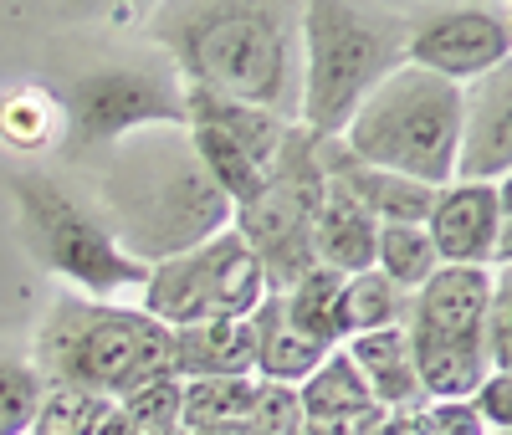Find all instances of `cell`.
Instances as JSON below:
<instances>
[{"instance_id": "6da1fadb", "label": "cell", "mask_w": 512, "mask_h": 435, "mask_svg": "<svg viewBox=\"0 0 512 435\" xmlns=\"http://www.w3.org/2000/svg\"><path fill=\"white\" fill-rule=\"evenodd\" d=\"M154 36L175 77L200 93L297 123L303 108V6L205 0L154 11Z\"/></svg>"}, {"instance_id": "7a4b0ae2", "label": "cell", "mask_w": 512, "mask_h": 435, "mask_svg": "<svg viewBox=\"0 0 512 435\" xmlns=\"http://www.w3.org/2000/svg\"><path fill=\"white\" fill-rule=\"evenodd\" d=\"M98 221L139 267H159L231 231V200L216 190L185 128H139L118 139L98 174Z\"/></svg>"}, {"instance_id": "3957f363", "label": "cell", "mask_w": 512, "mask_h": 435, "mask_svg": "<svg viewBox=\"0 0 512 435\" xmlns=\"http://www.w3.org/2000/svg\"><path fill=\"white\" fill-rule=\"evenodd\" d=\"M31 369L41 389H88L118 405L154 379H175V333L139 308L62 297L36 333Z\"/></svg>"}, {"instance_id": "277c9868", "label": "cell", "mask_w": 512, "mask_h": 435, "mask_svg": "<svg viewBox=\"0 0 512 435\" xmlns=\"http://www.w3.org/2000/svg\"><path fill=\"white\" fill-rule=\"evenodd\" d=\"M405 16L354 0H308L303 6V108L297 128L313 139H338L374 87L405 67Z\"/></svg>"}, {"instance_id": "5b68a950", "label": "cell", "mask_w": 512, "mask_h": 435, "mask_svg": "<svg viewBox=\"0 0 512 435\" xmlns=\"http://www.w3.org/2000/svg\"><path fill=\"white\" fill-rule=\"evenodd\" d=\"M456 128L461 87L420 67H395L359 103L338 144L369 169L400 174V180H415L425 190H446L456 169Z\"/></svg>"}, {"instance_id": "8992f818", "label": "cell", "mask_w": 512, "mask_h": 435, "mask_svg": "<svg viewBox=\"0 0 512 435\" xmlns=\"http://www.w3.org/2000/svg\"><path fill=\"white\" fill-rule=\"evenodd\" d=\"M487 297H492V272H472V267H441L420 292H410L400 328L410 343V364L425 405L472 400V389L492 374L487 338H482Z\"/></svg>"}, {"instance_id": "52a82bcc", "label": "cell", "mask_w": 512, "mask_h": 435, "mask_svg": "<svg viewBox=\"0 0 512 435\" xmlns=\"http://www.w3.org/2000/svg\"><path fill=\"white\" fill-rule=\"evenodd\" d=\"M16 205L31 251L47 261L57 277H67L82 297H113L123 287H144L149 267H139L134 256H123L108 226L98 221L93 205L72 200L57 180L47 174H21L16 180Z\"/></svg>"}, {"instance_id": "ba28073f", "label": "cell", "mask_w": 512, "mask_h": 435, "mask_svg": "<svg viewBox=\"0 0 512 435\" xmlns=\"http://www.w3.org/2000/svg\"><path fill=\"white\" fill-rule=\"evenodd\" d=\"M323 195V164H318V139L308 128H292V139L272 169L267 190L251 205L231 215V231L241 246L256 256L267 287L287 292L303 272H313V210Z\"/></svg>"}, {"instance_id": "9c48e42d", "label": "cell", "mask_w": 512, "mask_h": 435, "mask_svg": "<svg viewBox=\"0 0 512 435\" xmlns=\"http://www.w3.org/2000/svg\"><path fill=\"white\" fill-rule=\"evenodd\" d=\"M67 144L108 149L139 128H185V82L169 62H98L62 87Z\"/></svg>"}, {"instance_id": "30bf717a", "label": "cell", "mask_w": 512, "mask_h": 435, "mask_svg": "<svg viewBox=\"0 0 512 435\" xmlns=\"http://www.w3.org/2000/svg\"><path fill=\"white\" fill-rule=\"evenodd\" d=\"M441 267L507 272L512 261V195L507 185H446L425 215Z\"/></svg>"}, {"instance_id": "8fae6325", "label": "cell", "mask_w": 512, "mask_h": 435, "mask_svg": "<svg viewBox=\"0 0 512 435\" xmlns=\"http://www.w3.org/2000/svg\"><path fill=\"white\" fill-rule=\"evenodd\" d=\"M507 52H512V26H507V11H492V6L436 11L405 36V67H420L451 87H466L507 67Z\"/></svg>"}, {"instance_id": "7c38bea8", "label": "cell", "mask_w": 512, "mask_h": 435, "mask_svg": "<svg viewBox=\"0 0 512 435\" xmlns=\"http://www.w3.org/2000/svg\"><path fill=\"white\" fill-rule=\"evenodd\" d=\"M512 169V72L497 67L461 87L451 185H507Z\"/></svg>"}, {"instance_id": "4fadbf2b", "label": "cell", "mask_w": 512, "mask_h": 435, "mask_svg": "<svg viewBox=\"0 0 512 435\" xmlns=\"http://www.w3.org/2000/svg\"><path fill=\"white\" fill-rule=\"evenodd\" d=\"M318 164H323V174H328L338 190H349L374 215L379 226H425V215H431L436 190H425L415 180H400V174H384V169L359 164L338 139H318Z\"/></svg>"}, {"instance_id": "5bb4252c", "label": "cell", "mask_w": 512, "mask_h": 435, "mask_svg": "<svg viewBox=\"0 0 512 435\" xmlns=\"http://www.w3.org/2000/svg\"><path fill=\"white\" fill-rule=\"evenodd\" d=\"M374 236H379V221L323 174V195L313 210V261L338 277L374 272Z\"/></svg>"}, {"instance_id": "9a60e30c", "label": "cell", "mask_w": 512, "mask_h": 435, "mask_svg": "<svg viewBox=\"0 0 512 435\" xmlns=\"http://www.w3.org/2000/svg\"><path fill=\"white\" fill-rule=\"evenodd\" d=\"M349 354V364L359 369L364 389L374 410L384 415H410L425 405L420 395V379H415V364H410V343H405V328H379V333H359L349 343H338Z\"/></svg>"}, {"instance_id": "2e32d148", "label": "cell", "mask_w": 512, "mask_h": 435, "mask_svg": "<svg viewBox=\"0 0 512 435\" xmlns=\"http://www.w3.org/2000/svg\"><path fill=\"white\" fill-rule=\"evenodd\" d=\"M175 379H256L251 318H216L175 333Z\"/></svg>"}, {"instance_id": "e0dca14e", "label": "cell", "mask_w": 512, "mask_h": 435, "mask_svg": "<svg viewBox=\"0 0 512 435\" xmlns=\"http://www.w3.org/2000/svg\"><path fill=\"white\" fill-rule=\"evenodd\" d=\"M200 282H205V318H251L267 302V277L256 256L241 246L236 231H221L216 241L200 246Z\"/></svg>"}, {"instance_id": "ac0fdd59", "label": "cell", "mask_w": 512, "mask_h": 435, "mask_svg": "<svg viewBox=\"0 0 512 435\" xmlns=\"http://www.w3.org/2000/svg\"><path fill=\"white\" fill-rule=\"evenodd\" d=\"M251 333H256V379L262 384H287L297 389L333 348H318L308 333H297L287 318H282V302L277 292H267V302L251 313Z\"/></svg>"}, {"instance_id": "d6986e66", "label": "cell", "mask_w": 512, "mask_h": 435, "mask_svg": "<svg viewBox=\"0 0 512 435\" xmlns=\"http://www.w3.org/2000/svg\"><path fill=\"white\" fill-rule=\"evenodd\" d=\"M0 144L21 154H47L67 144V113H62L57 87L21 82L11 93H0Z\"/></svg>"}, {"instance_id": "ffe728a7", "label": "cell", "mask_w": 512, "mask_h": 435, "mask_svg": "<svg viewBox=\"0 0 512 435\" xmlns=\"http://www.w3.org/2000/svg\"><path fill=\"white\" fill-rule=\"evenodd\" d=\"M297 405H303V420L308 425H323V430H338V425H349V420H359V415L374 410L369 389H364V379L349 364L344 348H333V354L303 384H297Z\"/></svg>"}, {"instance_id": "44dd1931", "label": "cell", "mask_w": 512, "mask_h": 435, "mask_svg": "<svg viewBox=\"0 0 512 435\" xmlns=\"http://www.w3.org/2000/svg\"><path fill=\"white\" fill-rule=\"evenodd\" d=\"M405 308L410 297L379 272H359V277H344L338 287V333L359 338V333H379V328H400L405 323Z\"/></svg>"}, {"instance_id": "7402d4cb", "label": "cell", "mask_w": 512, "mask_h": 435, "mask_svg": "<svg viewBox=\"0 0 512 435\" xmlns=\"http://www.w3.org/2000/svg\"><path fill=\"white\" fill-rule=\"evenodd\" d=\"M338 287H344V277H338V272L313 267V272L297 277L287 292H277L282 318L297 333H308L318 348H338V343H344V333H338Z\"/></svg>"}, {"instance_id": "603a6c76", "label": "cell", "mask_w": 512, "mask_h": 435, "mask_svg": "<svg viewBox=\"0 0 512 435\" xmlns=\"http://www.w3.org/2000/svg\"><path fill=\"white\" fill-rule=\"evenodd\" d=\"M374 272L390 277L410 297V292H420L441 272V256H436L431 236H425V226H379V236H374Z\"/></svg>"}, {"instance_id": "cb8c5ba5", "label": "cell", "mask_w": 512, "mask_h": 435, "mask_svg": "<svg viewBox=\"0 0 512 435\" xmlns=\"http://www.w3.org/2000/svg\"><path fill=\"white\" fill-rule=\"evenodd\" d=\"M256 379H185L180 384V430L246 425Z\"/></svg>"}, {"instance_id": "d4e9b609", "label": "cell", "mask_w": 512, "mask_h": 435, "mask_svg": "<svg viewBox=\"0 0 512 435\" xmlns=\"http://www.w3.org/2000/svg\"><path fill=\"white\" fill-rule=\"evenodd\" d=\"M108 410H113V400L88 395V389H47L26 435H98Z\"/></svg>"}, {"instance_id": "484cf974", "label": "cell", "mask_w": 512, "mask_h": 435, "mask_svg": "<svg viewBox=\"0 0 512 435\" xmlns=\"http://www.w3.org/2000/svg\"><path fill=\"white\" fill-rule=\"evenodd\" d=\"M41 379L31 364H6L0 359V435H26L41 405Z\"/></svg>"}, {"instance_id": "4316f807", "label": "cell", "mask_w": 512, "mask_h": 435, "mask_svg": "<svg viewBox=\"0 0 512 435\" xmlns=\"http://www.w3.org/2000/svg\"><path fill=\"white\" fill-rule=\"evenodd\" d=\"M118 410L134 420L139 435H159V430H180V379H154L144 389H134L128 400H118Z\"/></svg>"}, {"instance_id": "83f0119b", "label": "cell", "mask_w": 512, "mask_h": 435, "mask_svg": "<svg viewBox=\"0 0 512 435\" xmlns=\"http://www.w3.org/2000/svg\"><path fill=\"white\" fill-rule=\"evenodd\" d=\"M246 430L251 435H303L308 420H303V405H297V389L256 379V400H251Z\"/></svg>"}, {"instance_id": "f1b7e54d", "label": "cell", "mask_w": 512, "mask_h": 435, "mask_svg": "<svg viewBox=\"0 0 512 435\" xmlns=\"http://www.w3.org/2000/svg\"><path fill=\"white\" fill-rule=\"evenodd\" d=\"M482 338H487V369L492 374H507V364H512V282H507V272H492V297H487Z\"/></svg>"}, {"instance_id": "f546056e", "label": "cell", "mask_w": 512, "mask_h": 435, "mask_svg": "<svg viewBox=\"0 0 512 435\" xmlns=\"http://www.w3.org/2000/svg\"><path fill=\"white\" fill-rule=\"evenodd\" d=\"M472 415L492 430V435H502L507 425H512V374H487L477 389H472Z\"/></svg>"}, {"instance_id": "4dcf8cb0", "label": "cell", "mask_w": 512, "mask_h": 435, "mask_svg": "<svg viewBox=\"0 0 512 435\" xmlns=\"http://www.w3.org/2000/svg\"><path fill=\"white\" fill-rule=\"evenodd\" d=\"M420 435H487V425L472 415V405H420L415 410Z\"/></svg>"}, {"instance_id": "1f68e13d", "label": "cell", "mask_w": 512, "mask_h": 435, "mask_svg": "<svg viewBox=\"0 0 512 435\" xmlns=\"http://www.w3.org/2000/svg\"><path fill=\"white\" fill-rule=\"evenodd\" d=\"M98 435H139V430H134V420H128V415H123V410L113 405V410L103 415V425H98Z\"/></svg>"}, {"instance_id": "d6a6232c", "label": "cell", "mask_w": 512, "mask_h": 435, "mask_svg": "<svg viewBox=\"0 0 512 435\" xmlns=\"http://www.w3.org/2000/svg\"><path fill=\"white\" fill-rule=\"evenodd\" d=\"M185 435H251L246 425H210V430H185Z\"/></svg>"}, {"instance_id": "836d02e7", "label": "cell", "mask_w": 512, "mask_h": 435, "mask_svg": "<svg viewBox=\"0 0 512 435\" xmlns=\"http://www.w3.org/2000/svg\"><path fill=\"white\" fill-rule=\"evenodd\" d=\"M303 435H333V430H323V425H308V430H303Z\"/></svg>"}]
</instances>
